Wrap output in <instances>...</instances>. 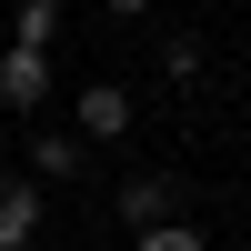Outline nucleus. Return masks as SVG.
Here are the masks:
<instances>
[{
    "label": "nucleus",
    "mask_w": 251,
    "mask_h": 251,
    "mask_svg": "<svg viewBox=\"0 0 251 251\" xmlns=\"http://www.w3.org/2000/svg\"><path fill=\"white\" fill-rule=\"evenodd\" d=\"M111 10H121V20H131V10H151V0H111Z\"/></svg>",
    "instance_id": "9"
},
{
    "label": "nucleus",
    "mask_w": 251,
    "mask_h": 251,
    "mask_svg": "<svg viewBox=\"0 0 251 251\" xmlns=\"http://www.w3.org/2000/svg\"><path fill=\"white\" fill-rule=\"evenodd\" d=\"M30 231H40V181L0 171V251H30Z\"/></svg>",
    "instance_id": "3"
},
{
    "label": "nucleus",
    "mask_w": 251,
    "mask_h": 251,
    "mask_svg": "<svg viewBox=\"0 0 251 251\" xmlns=\"http://www.w3.org/2000/svg\"><path fill=\"white\" fill-rule=\"evenodd\" d=\"M80 161H91L80 131H30V181H80Z\"/></svg>",
    "instance_id": "5"
},
{
    "label": "nucleus",
    "mask_w": 251,
    "mask_h": 251,
    "mask_svg": "<svg viewBox=\"0 0 251 251\" xmlns=\"http://www.w3.org/2000/svg\"><path fill=\"white\" fill-rule=\"evenodd\" d=\"M131 131V91H121V80H91V91H80V141H121Z\"/></svg>",
    "instance_id": "4"
},
{
    "label": "nucleus",
    "mask_w": 251,
    "mask_h": 251,
    "mask_svg": "<svg viewBox=\"0 0 251 251\" xmlns=\"http://www.w3.org/2000/svg\"><path fill=\"white\" fill-rule=\"evenodd\" d=\"M10 40H20V50H50V40H60V0H20V10H10Z\"/></svg>",
    "instance_id": "6"
},
{
    "label": "nucleus",
    "mask_w": 251,
    "mask_h": 251,
    "mask_svg": "<svg viewBox=\"0 0 251 251\" xmlns=\"http://www.w3.org/2000/svg\"><path fill=\"white\" fill-rule=\"evenodd\" d=\"M161 80H181V91H191V80H201V40H171V50H161Z\"/></svg>",
    "instance_id": "8"
},
{
    "label": "nucleus",
    "mask_w": 251,
    "mask_h": 251,
    "mask_svg": "<svg viewBox=\"0 0 251 251\" xmlns=\"http://www.w3.org/2000/svg\"><path fill=\"white\" fill-rule=\"evenodd\" d=\"M131 251H201V231H191V221H151Z\"/></svg>",
    "instance_id": "7"
},
{
    "label": "nucleus",
    "mask_w": 251,
    "mask_h": 251,
    "mask_svg": "<svg viewBox=\"0 0 251 251\" xmlns=\"http://www.w3.org/2000/svg\"><path fill=\"white\" fill-rule=\"evenodd\" d=\"M40 91H50V50H0V100H10V111H40Z\"/></svg>",
    "instance_id": "2"
},
{
    "label": "nucleus",
    "mask_w": 251,
    "mask_h": 251,
    "mask_svg": "<svg viewBox=\"0 0 251 251\" xmlns=\"http://www.w3.org/2000/svg\"><path fill=\"white\" fill-rule=\"evenodd\" d=\"M181 211V181L171 171H131L121 181V221H131V231H151V221H171Z\"/></svg>",
    "instance_id": "1"
}]
</instances>
